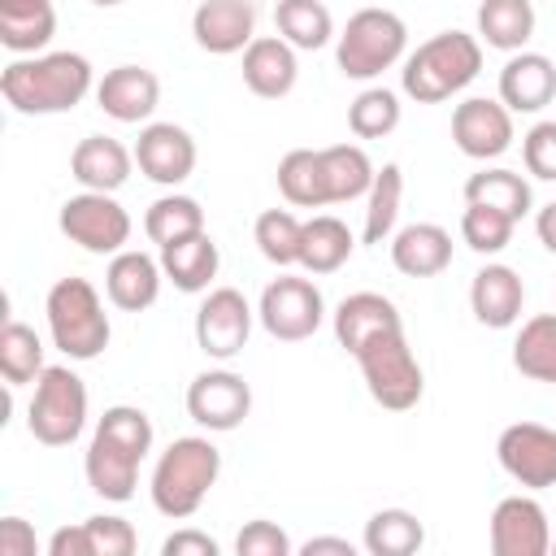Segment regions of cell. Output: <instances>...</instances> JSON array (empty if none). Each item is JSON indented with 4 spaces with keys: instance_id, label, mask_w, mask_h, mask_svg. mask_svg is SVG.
<instances>
[{
    "instance_id": "1",
    "label": "cell",
    "mask_w": 556,
    "mask_h": 556,
    "mask_svg": "<svg viewBox=\"0 0 556 556\" xmlns=\"http://www.w3.org/2000/svg\"><path fill=\"white\" fill-rule=\"evenodd\" d=\"M152 452V417L139 404H113L100 413L87 456H83V473L87 486L104 500V504H126L135 500L139 486V465Z\"/></svg>"
},
{
    "instance_id": "2",
    "label": "cell",
    "mask_w": 556,
    "mask_h": 556,
    "mask_svg": "<svg viewBox=\"0 0 556 556\" xmlns=\"http://www.w3.org/2000/svg\"><path fill=\"white\" fill-rule=\"evenodd\" d=\"M96 91V70L83 52H35L13 56L0 70V96L22 117H52L70 113Z\"/></svg>"
},
{
    "instance_id": "3",
    "label": "cell",
    "mask_w": 556,
    "mask_h": 556,
    "mask_svg": "<svg viewBox=\"0 0 556 556\" xmlns=\"http://www.w3.org/2000/svg\"><path fill=\"white\" fill-rule=\"evenodd\" d=\"M217 478H222L217 443L204 439V434H182L152 465V478H148L152 508L161 517H169V521H187V517L200 513V504L208 500Z\"/></svg>"
},
{
    "instance_id": "4",
    "label": "cell",
    "mask_w": 556,
    "mask_h": 556,
    "mask_svg": "<svg viewBox=\"0 0 556 556\" xmlns=\"http://www.w3.org/2000/svg\"><path fill=\"white\" fill-rule=\"evenodd\" d=\"M482 70V39L469 30H439L404 56L400 87L417 104H439L460 96Z\"/></svg>"
},
{
    "instance_id": "5",
    "label": "cell",
    "mask_w": 556,
    "mask_h": 556,
    "mask_svg": "<svg viewBox=\"0 0 556 556\" xmlns=\"http://www.w3.org/2000/svg\"><path fill=\"white\" fill-rule=\"evenodd\" d=\"M43 317H48L52 348L61 356H70V361H96L109 348V339H113V326H109L100 291L87 278H74V274L56 278L48 287Z\"/></svg>"
},
{
    "instance_id": "6",
    "label": "cell",
    "mask_w": 556,
    "mask_h": 556,
    "mask_svg": "<svg viewBox=\"0 0 556 556\" xmlns=\"http://www.w3.org/2000/svg\"><path fill=\"white\" fill-rule=\"evenodd\" d=\"M408 56V26L391 9H356L348 26L334 35V65L343 78L369 83L382 70L400 65Z\"/></svg>"
},
{
    "instance_id": "7",
    "label": "cell",
    "mask_w": 556,
    "mask_h": 556,
    "mask_svg": "<svg viewBox=\"0 0 556 556\" xmlns=\"http://www.w3.org/2000/svg\"><path fill=\"white\" fill-rule=\"evenodd\" d=\"M352 356H356V365H361V378H365L374 404H382V408H391V413L417 408V400H421V391H426V374H421V361H417L413 348H408L404 326L374 334V339L361 343Z\"/></svg>"
},
{
    "instance_id": "8",
    "label": "cell",
    "mask_w": 556,
    "mask_h": 556,
    "mask_svg": "<svg viewBox=\"0 0 556 556\" xmlns=\"http://www.w3.org/2000/svg\"><path fill=\"white\" fill-rule=\"evenodd\" d=\"M26 430L43 447H70L87 430V382L70 365H48L26 404Z\"/></svg>"
},
{
    "instance_id": "9",
    "label": "cell",
    "mask_w": 556,
    "mask_h": 556,
    "mask_svg": "<svg viewBox=\"0 0 556 556\" xmlns=\"http://www.w3.org/2000/svg\"><path fill=\"white\" fill-rule=\"evenodd\" d=\"M256 321L265 326L269 339L278 343H300L313 339L326 321V300L321 287L313 278H295V274H278L274 282H265L261 300H256Z\"/></svg>"
},
{
    "instance_id": "10",
    "label": "cell",
    "mask_w": 556,
    "mask_h": 556,
    "mask_svg": "<svg viewBox=\"0 0 556 556\" xmlns=\"http://www.w3.org/2000/svg\"><path fill=\"white\" fill-rule=\"evenodd\" d=\"M56 226L70 243L91 256H117L130 243V213L113 200V191H78L61 204Z\"/></svg>"
},
{
    "instance_id": "11",
    "label": "cell",
    "mask_w": 556,
    "mask_h": 556,
    "mask_svg": "<svg viewBox=\"0 0 556 556\" xmlns=\"http://www.w3.org/2000/svg\"><path fill=\"white\" fill-rule=\"evenodd\" d=\"M256 308L239 287H208L195 308V348L208 361H235L252 339Z\"/></svg>"
},
{
    "instance_id": "12",
    "label": "cell",
    "mask_w": 556,
    "mask_h": 556,
    "mask_svg": "<svg viewBox=\"0 0 556 556\" xmlns=\"http://www.w3.org/2000/svg\"><path fill=\"white\" fill-rule=\"evenodd\" d=\"M248 413H252V387L243 374L217 365L187 382V417L195 426H204L208 434L239 430L248 421Z\"/></svg>"
},
{
    "instance_id": "13",
    "label": "cell",
    "mask_w": 556,
    "mask_h": 556,
    "mask_svg": "<svg viewBox=\"0 0 556 556\" xmlns=\"http://www.w3.org/2000/svg\"><path fill=\"white\" fill-rule=\"evenodd\" d=\"M495 460L517 486L547 491L556 486V430L543 421H513L495 439Z\"/></svg>"
},
{
    "instance_id": "14",
    "label": "cell",
    "mask_w": 556,
    "mask_h": 556,
    "mask_svg": "<svg viewBox=\"0 0 556 556\" xmlns=\"http://www.w3.org/2000/svg\"><path fill=\"white\" fill-rule=\"evenodd\" d=\"M513 113L504 109V100H486V96H469L452 109V143L469 156V161H495L513 148Z\"/></svg>"
},
{
    "instance_id": "15",
    "label": "cell",
    "mask_w": 556,
    "mask_h": 556,
    "mask_svg": "<svg viewBox=\"0 0 556 556\" xmlns=\"http://www.w3.org/2000/svg\"><path fill=\"white\" fill-rule=\"evenodd\" d=\"M195 139L191 130H182L178 122H143L139 139H135V165L148 182L156 187H178L191 178L195 169Z\"/></svg>"
},
{
    "instance_id": "16",
    "label": "cell",
    "mask_w": 556,
    "mask_h": 556,
    "mask_svg": "<svg viewBox=\"0 0 556 556\" xmlns=\"http://www.w3.org/2000/svg\"><path fill=\"white\" fill-rule=\"evenodd\" d=\"M486 534H491L495 556H547L552 552L547 508L534 495H504L491 508Z\"/></svg>"
},
{
    "instance_id": "17",
    "label": "cell",
    "mask_w": 556,
    "mask_h": 556,
    "mask_svg": "<svg viewBox=\"0 0 556 556\" xmlns=\"http://www.w3.org/2000/svg\"><path fill=\"white\" fill-rule=\"evenodd\" d=\"M191 39L208 56H235L256 39V4L252 0H200L191 13Z\"/></svg>"
},
{
    "instance_id": "18",
    "label": "cell",
    "mask_w": 556,
    "mask_h": 556,
    "mask_svg": "<svg viewBox=\"0 0 556 556\" xmlns=\"http://www.w3.org/2000/svg\"><path fill=\"white\" fill-rule=\"evenodd\" d=\"M96 104H100L104 117H113L122 126L148 122L161 104V78L143 65H113L96 83Z\"/></svg>"
},
{
    "instance_id": "19",
    "label": "cell",
    "mask_w": 556,
    "mask_h": 556,
    "mask_svg": "<svg viewBox=\"0 0 556 556\" xmlns=\"http://www.w3.org/2000/svg\"><path fill=\"white\" fill-rule=\"evenodd\" d=\"M161 282H165L161 256L139 252V248H122V252L109 256V265H104V295H109V304L122 308V313H143V308H152L156 295H161Z\"/></svg>"
},
{
    "instance_id": "20",
    "label": "cell",
    "mask_w": 556,
    "mask_h": 556,
    "mask_svg": "<svg viewBox=\"0 0 556 556\" xmlns=\"http://www.w3.org/2000/svg\"><path fill=\"white\" fill-rule=\"evenodd\" d=\"M521 304H526V282L513 265L504 261H486L473 282H469V308L478 317V326L486 330H508L521 321Z\"/></svg>"
},
{
    "instance_id": "21",
    "label": "cell",
    "mask_w": 556,
    "mask_h": 556,
    "mask_svg": "<svg viewBox=\"0 0 556 556\" xmlns=\"http://www.w3.org/2000/svg\"><path fill=\"white\" fill-rule=\"evenodd\" d=\"M500 100L508 113H543L556 100V61L547 52H508L500 70Z\"/></svg>"
},
{
    "instance_id": "22",
    "label": "cell",
    "mask_w": 556,
    "mask_h": 556,
    "mask_svg": "<svg viewBox=\"0 0 556 556\" xmlns=\"http://www.w3.org/2000/svg\"><path fill=\"white\" fill-rule=\"evenodd\" d=\"M300 56L282 35H256L243 48V87L261 100H282L295 91Z\"/></svg>"
},
{
    "instance_id": "23",
    "label": "cell",
    "mask_w": 556,
    "mask_h": 556,
    "mask_svg": "<svg viewBox=\"0 0 556 556\" xmlns=\"http://www.w3.org/2000/svg\"><path fill=\"white\" fill-rule=\"evenodd\" d=\"M135 169V148L117 143L113 135H87L70 152V174L83 191H122Z\"/></svg>"
},
{
    "instance_id": "24",
    "label": "cell",
    "mask_w": 556,
    "mask_h": 556,
    "mask_svg": "<svg viewBox=\"0 0 556 556\" xmlns=\"http://www.w3.org/2000/svg\"><path fill=\"white\" fill-rule=\"evenodd\" d=\"M391 265L404 278H434L452 265V235L439 222H408L391 235Z\"/></svg>"
},
{
    "instance_id": "25",
    "label": "cell",
    "mask_w": 556,
    "mask_h": 556,
    "mask_svg": "<svg viewBox=\"0 0 556 556\" xmlns=\"http://www.w3.org/2000/svg\"><path fill=\"white\" fill-rule=\"evenodd\" d=\"M330 326H334L339 348L352 356V352H356L361 343H369L374 334L404 326V317H400V308H395L387 295H378V291H352V295H343L339 308L330 313Z\"/></svg>"
},
{
    "instance_id": "26",
    "label": "cell",
    "mask_w": 556,
    "mask_h": 556,
    "mask_svg": "<svg viewBox=\"0 0 556 556\" xmlns=\"http://www.w3.org/2000/svg\"><path fill=\"white\" fill-rule=\"evenodd\" d=\"M156 252H161L165 282H174V291H182V295L208 291L213 278H217V269H222V252H217V243H213L208 230L187 235V239H174V243H165Z\"/></svg>"
},
{
    "instance_id": "27",
    "label": "cell",
    "mask_w": 556,
    "mask_h": 556,
    "mask_svg": "<svg viewBox=\"0 0 556 556\" xmlns=\"http://www.w3.org/2000/svg\"><path fill=\"white\" fill-rule=\"evenodd\" d=\"M56 35L52 0H0V43L13 56H35Z\"/></svg>"
},
{
    "instance_id": "28",
    "label": "cell",
    "mask_w": 556,
    "mask_h": 556,
    "mask_svg": "<svg viewBox=\"0 0 556 556\" xmlns=\"http://www.w3.org/2000/svg\"><path fill=\"white\" fill-rule=\"evenodd\" d=\"M352 252H356V235L334 213H317L304 222V239H300V269L304 274H334L352 261Z\"/></svg>"
},
{
    "instance_id": "29",
    "label": "cell",
    "mask_w": 556,
    "mask_h": 556,
    "mask_svg": "<svg viewBox=\"0 0 556 556\" xmlns=\"http://www.w3.org/2000/svg\"><path fill=\"white\" fill-rule=\"evenodd\" d=\"M400 204H404V169L395 161H387L369 191H365V222H361V243L369 248H382L391 243L395 235V222H400Z\"/></svg>"
},
{
    "instance_id": "30",
    "label": "cell",
    "mask_w": 556,
    "mask_h": 556,
    "mask_svg": "<svg viewBox=\"0 0 556 556\" xmlns=\"http://www.w3.org/2000/svg\"><path fill=\"white\" fill-rule=\"evenodd\" d=\"M534 4L530 0H482L478 4V39L495 52H521L534 39Z\"/></svg>"
},
{
    "instance_id": "31",
    "label": "cell",
    "mask_w": 556,
    "mask_h": 556,
    "mask_svg": "<svg viewBox=\"0 0 556 556\" xmlns=\"http://www.w3.org/2000/svg\"><path fill=\"white\" fill-rule=\"evenodd\" d=\"M513 369L530 382L556 387V313H534L513 339Z\"/></svg>"
},
{
    "instance_id": "32",
    "label": "cell",
    "mask_w": 556,
    "mask_h": 556,
    "mask_svg": "<svg viewBox=\"0 0 556 556\" xmlns=\"http://www.w3.org/2000/svg\"><path fill=\"white\" fill-rule=\"evenodd\" d=\"M321 169H326V195L330 204H352L365 200L369 182H374V161L361 143H330L321 148Z\"/></svg>"
},
{
    "instance_id": "33",
    "label": "cell",
    "mask_w": 556,
    "mask_h": 556,
    "mask_svg": "<svg viewBox=\"0 0 556 556\" xmlns=\"http://www.w3.org/2000/svg\"><path fill=\"white\" fill-rule=\"evenodd\" d=\"M465 204H486V208H500L513 222H521L530 213L534 195H530V182L517 169L491 165V169H478V174L465 178Z\"/></svg>"
},
{
    "instance_id": "34",
    "label": "cell",
    "mask_w": 556,
    "mask_h": 556,
    "mask_svg": "<svg viewBox=\"0 0 556 556\" xmlns=\"http://www.w3.org/2000/svg\"><path fill=\"white\" fill-rule=\"evenodd\" d=\"M278 191L295 208H326V169H321V148H291L278 161Z\"/></svg>"
},
{
    "instance_id": "35",
    "label": "cell",
    "mask_w": 556,
    "mask_h": 556,
    "mask_svg": "<svg viewBox=\"0 0 556 556\" xmlns=\"http://www.w3.org/2000/svg\"><path fill=\"white\" fill-rule=\"evenodd\" d=\"M421 543H426V526L408 508H378L361 534V547L369 556H413L421 552Z\"/></svg>"
},
{
    "instance_id": "36",
    "label": "cell",
    "mask_w": 556,
    "mask_h": 556,
    "mask_svg": "<svg viewBox=\"0 0 556 556\" xmlns=\"http://www.w3.org/2000/svg\"><path fill=\"white\" fill-rule=\"evenodd\" d=\"M274 26L295 52H317L334 39V17L321 0H278L274 4Z\"/></svg>"
},
{
    "instance_id": "37",
    "label": "cell",
    "mask_w": 556,
    "mask_h": 556,
    "mask_svg": "<svg viewBox=\"0 0 556 556\" xmlns=\"http://www.w3.org/2000/svg\"><path fill=\"white\" fill-rule=\"evenodd\" d=\"M200 230H204V208H200L195 195H182V191H165L143 213V235L156 248H165L174 239H187V235H200Z\"/></svg>"
},
{
    "instance_id": "38",
    "label": "cell",
    "mask_w": 556,
    "mask_h": 556,
    "mask_svg": "<svg viewBox=\"0 0 556 556\" xmlns=\"http://www.w3.org/2000/svg\"><path fill=\"white\" fill-rule=\"evenodd\" d=\"M43 339L35 334V326L9 317L4 330H0V374L9 387H26L43 374Z\"/></svg>"
},
{
    "instance_id": "39",
    "label": "cell",
    "mask_w": 556,
    "mask_h": 556,
    "mask_svg": "<svg viewBox=\"0 0 556 556\" xmlns=\"http://www.w3.org/2000/svg\"><path fill=\"white\" fill-rule=\"evenodd\" d=\"M252 239H256V252L278 265V269H291L300 265V239H304V222L291 213V208H265L252 226Z\"/></svg>"
},
{
    "instance_id": "40",
    "label": "cell",
    "mask_w": 556,
    "mask_h": 556,
    "mask_svg": "<svg viewBox=\"0 0 556 556\" xmlns=\"http://www.w3.org/2000/svg\"><path fill=\"white\" fill-rule=\"evenodd\" d=\"M404 117V104L391 87H365L352 104H348V130L356 139H387Z\"/></svg>"
},
{
    "instance_id": "41",
    "label": "cell",
    "mask_w": 556,
    "mask_h": 556,
    "mask_svg": "<svg viewBox=\"0 0 556 556\" xmlns=\"http://www.w3.org/2000/svg\"><path fill=\"white\" fill-rule=\"evenodd\" d=\"M513 217L500 213V208H486V204H465L460 213V239L478 252V256H495L513 243Z\"/></svg>"
},
{
    "instance_id": "42",
    "label": "cell",
    "mask_w": 556,
    "mask_h": 556,
    "mask_svg": "<svg viewBox=\"0 0 556 556\" xmlns=\"http://www.w3.org/2000/svg\"><path fill=\"white\" fill-rule=\"evenodd\" d=\"M521 165L530 178L556 182V117H543L521 135Z\"/></svg>"
},
{
    "instance_id": "43",
    "label": "cell",
    "mask_w": 556,
    "mask_h": 556,
    "mask_svg": "<svg viewBox=\"0 0 556 556\" xmlns=\"http://www.w3.org/2000/svg\"><path fill=\"white\" fill-rule=\"evenodd\" d=\"M87 534H91L96 556H135V547H139L135 526H130L126 517H117V513H96V517H87Z\"/></svg>"
},
{
    "instance_id": "44",
    "label": "cell",
    "mask_w": 556,
    "mask_h": 556,
    "mask_svg": "<svg viewBox=\"0 0 556 556\" xmlns=\"http://www.w3.org/2000/svg\"><path fill=\"white\" fill-rule=\"evenodd\" d=\"M235 552H239V556H291L295 543L287 539V530H282L278 521L252 517V521L235 534Z\"/></svg>"
},
{
    "instance_id": "45",
    "label": "cell",
    "mask_w": 556,
    "mask_h": 556,
    "mask_svg": "<svg viewBox=\"0 0 556 556\" xmlns=\"http://www.w3.org/2000/svg\"><path fill=\"white\" fill-rule=\"evenodd\" d=\"M217 552H222L217 539L204 534V530H195V526H182V530H174L161 543V556H217Z\"/></svg>"
},
{
    "instance_id": "46",
    "label": "cell",
    "mask_w": 556,
    "mask_h": 556,
    "mask_svg": "<svg viewBox=\"0 0 556 556\" xmlns=\"http://www.w3.org/2000/svg\"><path fill=\"white\" fill-rule=\"evenodd\" d=\"M0 556H35V530L22 517H0Z\"/></svg>"
},
{
    "instance_id": "47",
    "label": "cell",
    "mask_w": 556,
    "mask_h": 556,
    "mask_svg": "<svg viewBox=\"0 0 556 556\" xmlns=\"http://www.w3.org/2000/svg\"><path fill=\"white\" fill-rule=\"evenodd\" d=\"M48 556H96L91 534H87V521L52 530V539H48Z\"/></svg>"
},
{
    "instance_id": "48",
    "label": "cell",
    "mask_w": 556,
    "mask_h": 556,
    "mask_svg": "<svg viewBox=\"0 0 556 556\" xmlns=\"http://www.w3.org/2000/svg\"><path fill=\"white\" fill-rule=\"evenodd\" d=\"M304 556H321V552H334V556H356V543L352 539H339V534H317L308 543H300Z\"/></svg>"
},
{
    "instance_id": "49",
    "label": "cell",
    "mask_w": 556,
    "mask_h": 556,
    "mask_svg": "<svg viewBox=\"0 0 556 556\" xmlns=\"http://www.w3.org/2000/svg\"><path fill=\"white\" fill-rule=\"evenodd\" d=\"M534 235H539V243L556 256V200L539 208V217H534Z\"/></svg>"
},
{
    "instance_id": "50",
    "label": "cell",
    "mask_w": 556,
    "mask_h": 556,
    "mask_svg": "<svg viewBox=\"0 0 556 556\" xmlns=\"http://www.w3.org/2000/svg\"><path fill=\"white\" fill-rule=\"evenodd\" d=\"M91 4H100V9H113V4H126V0H91Z\"/></svg>"
},
{
    "instance_id": "51",
    "label": "cell",
    "mask_w": 556,
    "mask_h": 556,
    "mask_svg": "<svg viewBox=\"0 0 556 556\" xmlns=\"http://www.w3.org/2000/svg\"><path fill=\"white\" fill-rule=\"evenodd\" d=\"M552 552H556V534H552Z\"/></svg>"
}]
</instances>
